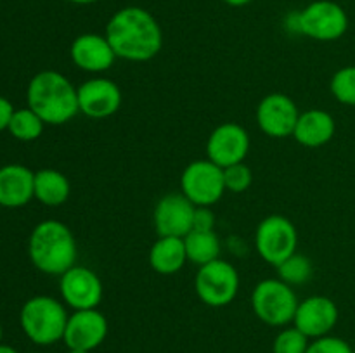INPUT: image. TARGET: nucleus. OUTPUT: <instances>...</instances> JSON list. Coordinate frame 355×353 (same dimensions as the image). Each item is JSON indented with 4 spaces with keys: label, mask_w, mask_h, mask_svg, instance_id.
<instances>
[{
    "label": "nucleus",
    "mask_w": 355,
    "mask_h": 353,
    "mask_svg": "<svg viewBox=\"0 0 355 353\" xmlns=\"http://www.w3.org/2000/svg\"><path fill=\"white\" fill-rule=\"evenodd\" d=\"M104 37L118 59L146 62L163 48V31L156 17L144 7L127 6L110 17Z\"/></svg>",
    "instance_id": "1"
},
{
    "label": "nucleus",
    "mask_w": 355,
    "mask_h": 353,
    "mask_svg": "<svg viewBox=\"0 0 355 353\" xmlns=\"http://www.w3.org/2000/svg\"><path fill=\"white\" fill-rule=\"evenodd\" d=\"M26 102L45 125H64L80 113L78 92L62 73L54 69H44L30 80Z\"/></svg>",
    "instance_id": "2"
},
{
    "label": "nucleus",
    "mask_w": 355,
    "mask_h": 353,
    "mask_svg": "<svg viewBox=\"0 0 355 353\" xmlns=\"http://www.w3.org/2000/svg\"><path fill=\"white\" fill-rule=\"evenodd\" d=\"M28 256L37 270L61 277L76 265V239L71 228L59 220H44L35 225L28 239Z\"/></svg>",
    "instance_id": "3"
},
{
    "label": "nucleus",
    "mask_w": 355,
    "mask_h": 353,
    "mask_svg": "<svg viewBox=\"0 0 355 353\" xmlns=\"http://www.w3.org/2000/svg\"><path fill=\"white\" fill-rule=\"evenodd\" d=\"M68 318L66 305L47 294L26 300L19 311L21 329L26 338L38 346H51L62 341Z\"/></svg>",
    "instance_id": "4"
},
{
    "label": "nucleus",
    "mask_w": 355,
    "mask_h": 353,
    "mask_svg": "<svg viewBox=\"0 0 355 353\" xmlns=\"http://www.w3.org/2000/svg\"><path fill=\"white\" fill-rule=\"evenodd\" d=\"M298 300L293 286L277 279H263L253 287L252 308L259 320L270 327H286L293 322Z\"/></svg>",
    "instance_id": "5"
},
{
    "label": "nucleus",
    "mask_w": 355,
    "mask_h": 353,
    "mask_svg": "<svg viewBox=\"0 0 355 353\" xmlns=\"http://www.w3.org/2000/svg\"><path fill=\"white\" fill-rule=\"evenodd\" d=\"M349 30V14L333 0H314L298 10V33L318 42H335Z\"/></svg>",
    "instance_id": "6"
},
{
    "label": "nucleus",
    "mask_w": 355,
    "mask_h": 353,
    "mask_svg": "<svg viewBox=\"0 0 355 353\" xmlns=\"http://www.w3.org/2000/svg\"><path fill=\"white\" fill-rule=\"evenodd\" d=\"M194 289L207 307H227L238 296L239 273L232 263L218 258L200 266L194 279Z\"/></svg>",
    "instance_id": "7"
},
{
    "label": "nucleus",
    "mask_w": 355,
    "mask_h": 353,
    "mask_svg": "<svg viewBox=\"0 0 355 353\" xmlns=\"http://www.w3.org/2000/svg\"><path fill=\"white\" fill-rule=\"evenodd\" d=\"M298 232L290 218L269 215L259 224L255 232V248L260 258L277 266L297 253Z\"/></svg>",
    "instance_id": "8"
},
{
    "label": "nucleus",
    "mask_w": 355,
    "mask_h": 353,
    "mask_svg": "<svg viewBox=\"0 0 355 353\" xmlns=\"http://www.w3.org/2000/svg\"><path fill=\"white\" fill-rule=\"evenodd\" d=\"M180 190L194 206H211L224 196V170L210 159H196L184 168Z\"/></svg>",
    "instance_id": "9"
},
{
    "label": "nucleus",
    "mask_w": 355,
    "mask_h": 353,
    "mask_svg": "<svg viewBox=\"0 0 355 353\" xmlns=\"http://www.w3.org/2000/svg\"><path fill=\"white\" fill-rule=\"evenodd\" d=\"M59 293L73 311L92 310L103 301V282L89 266L75 265L59 277Z\"/></svg>",
    "instance_id": "10"
},
{
    "label": "nucleus",
    "mask_w": 355,
    "mask_h": 353,
    "mask_svg": "<svg viewBox=\"0 0 355 353\" xmlns=\"http://www.w3.org/2000/svg\"><path fill=\"white\" fill-rule=\"evenodd\" d=\"M298 116L300 111L295 100L281 92L267 93L257 106L255 113L260 130L272 138H286L290 135L293 137Z\"/></svg>",
    "instance_id": "11"
},
{
    "label": "nucleus",
    "mask_w": 355,
    "mask_h": 353,
    "mask_svg": "<svg viewBox=\"0 0 355 353\" xmlns=\"http://www.w3.org/2000/svg\"><path fill=\"white\" fill-rule=\"evenodd\" d=\"M250 152V135L241 125L222 123L215 128L207 141V158L220 168L238 165Z\"/></svg>",
    "instance_id": "12"
},
{
    "label": "nucleus",
    "mask_w": 355,
    "mask_h": 353,
    "mask_svg": "<svg viewBox=\"0 0 355 353\" xmlns=\"http://www.w3.org/2000/svg\"><path fill=\"white\" fill-rule=\"evenodd\" d=\"M78 92V109L92 120H104L118 113L123 102L120 87L110 78L97 76L83 82L76 89Z\"/></svg>",
    "instance_id": "13"
},
{
    "label": "nucleus",
    "mask_w": 355,
    "mask_h": 353,
    "mask_svg": "<svg viewBox=\"0 0 355 353\" xmlns=\"http://www.w3.org/2000/svg\"><path fill=\"white\" fill-rule=\"evenodd\" d=\"M194 206L182 192H172L163 196L156 203L155 228L159 237H186L193 230Z\"/></svg>",
    "instance_id": "14"
},
{
    "label": "nucleus",
    "mask_w": 355,
    "mask_h": 353,
    "mask_svg": "<svg viewBox=\"0 0 355 353\" xmlns=\"http://www.w3.org/2000/svg\"><path fill=\"white\" fill-rule=\"evenodd\" d=\"M338 315V307L331 298L315 294L298 303L293 325L309 339H318L328 336L335 329Z\"/></svg>",
    "instance_id": "15"
},
{
    "label": "nucleus",
    "mask_w": 355,
    "mask_h": 353,
    "mask_svg": "<svg viewBox=\"0 0 355 353\" xmlns=\"http://www.w3.org/2000/svg\"><path fill=\"white\" fill-rule=\"evenodd\" d=\"M110 325L104 314L97 308L92 310H76L69 314L68 324L64 331V345L68 350H92L99 348L106 339Z\"/></svg>",
    "instance_id": "16"
},
{
    "label": "nucleus",
    "mask_w": 355,
    "mask_h": 353,
    "mask_svg": "<svg viewBox=\"0 0 355 353\" xmlns=\"http://www.w3.org/2000/svg\"><path fill=\"white\" fill-rule=\"evenodd\" d=\"M69 57L73 64L87 73H104L114 64L116 54L104 35L82 33L71 42Z\"/></svg>",
    "instance_id": "17"
},
{
    "label": "nucleus",
    "mask_w": 355,
    "mask_h": 353,
    "mask_svg": "<svg viewBox=\"0 0 355 353\" xmlns=\"http://www.w3.org/2000/svg\"><path fill=\"white\" fill-rule=\"evenodd\" d=\"M35 197V173L24 165L10 163L0 168V206L23 208Z\"/></svg>",
    "instance_id": "18"
},
{
    "label": "nucleus",
    "mask_w": 355,
    "mask_h": 353,
    "mask_svg": "<svg viewBox=\"0 0 355 353\" xmlns=\"http://www.w3.org/2000/svg\"><path fill=\"white\" fill-rule=\"evenodd\" d=\"M336 132L335 118L324 109H307L300 113L293 137L304 147H321L333 138Z\"/></svg>",
    "instance_id": "19"
},
{
    "label": "nucleus",
    "mask_w": 355,
    "mask_h": 353,
    "mask_svg": "<svg viewBox=\"0 0 355 353\" xmlns=\"http://www.w3.org/2000/svg\"><path fill=\"white\" fill-rule=\"evenodd\" d=\"M187 262L184 237H158L149 249V265L159 275H173Z\"/></svg>",
    "instance_id": "20"
},
{
    "label": "nucleus",
    "mask_w": 355,
    "mask_h": 353,
    "mask_svg": "<svg viewBox=\"0 0 355 353\" xmlns=\"http://www.w3.org/2000/svg\"><path fill=\"white\" fill-rule=\"evenodd\" d=\"M71 194L68 176L54 168H44L35 172V199L45 206H61Z\"/></svg>",
    "instance_id": "21"
},
{
    "label": "nucleus",
    "mask_w": 355,
    "mask_h": 353,
    "mask_svg": "<svg viewBox=\"0 0 355 353\" xmlns=\"http://www.w3.org/2000/svg\"><path fill=\"white\" fill-rule=\"evenodd\" d=\"M187 262L203 266L220 258V239L215 230H191L184 237Z\"/></svg>",
    "instance_id": "22"
},
{
    "label": "nucleus",
    "mask_w": 355,
    "mask_h": 353,
    "mask_svg": "<svg viewBox=\"0 0 355 353\" xmlns=\"http://www.w3.org/2000/svg\"><path fill=\"white\" fill-rule=\"evenodd\" d=\"M44 120L30 107L14 109L7 132L21 142H33L44 134Z\"/></svg>",
    "instance_id": "23"
},
{
    "label": "nucleus",
    "mask_w": 355,
    "mask_h": 353,
    "mask_svg": "<svg viewBox=\"0 0 355 353\" xmlns=\"http://www.w3.org/2000/svg\"><path fill=\"white\" fill-rule=\"evenodd\" d=\"M277 273H279V279L283 282L290 284V286H298V284H305L312 277L314 272V266L309 256L300 255V253H295L290 258L284 260L281 265L276 266Z\"/></svg>",
    "instance_id": "24"
},
{
    "label": "nucleus",
    "mask_w": 355,
    "mask_h": 353,
    "mask_svg": "<svg viewBox=\"0 0 355 353\" xmlns=\"http://www.w3.org/2000/svg\"><path fill=\"white\" fill-rule=\"evenodd\" d=\"M329 90L340 104L355 106V66H343L333 75Z\"/></svg>",
    "instance_id": "25"
},
{
    "label": "nucleus",
    "mask_w": 355,
    "mask_h": 353,
    "mask_svg": "<svg viewBox=\"0 0 355 353\" xmlns=\"http://www.w3.org/2000/svg\"><path fill=\"white\" fill-rule=\"evenodd\" d=\"M311 339L297 327H284L277 332L272 343V353H305Z\"/></svg>",
    "instance_id": "26"
},
{
    "label": "nucleus",
    "mask_w": 355,
    "mask_h": 353,
    "mask_svg": "<svg viewBox=\"0 0 355 353\" xmlns=\"http://www.w3.org/2000/svg\"><path fill=\"white\" fill-rule=\"evenodd\" d=\"M222 170H224L225 190H231V192L234 194H241L250 189L253 180V173L245 161Z\"/></svg>",
    "instance_id": "27"
},
{
    "label": "nucleus",
    "mask_w": 355,
    "mask_h": 353,
    "mask_svg": "<svg viewBox=\"0 0 355 353\" xmlns=\"http://www.w3.org/2000/svg\"><path fill=\"white\" fill-rule=\"evenodd\" d=\"M305 353H354L352 346L338 336H322L312 339Z\"/></svg>",
    "instance_id": "28"
},
{
    "label": "nucleus",
    "mask_w": 355,
    "mask_h": 353,
    "mask_svg": "<svg viewBox=\"0 0 355 353\" xmlns=\"http://www.w3.org/2000/svg\"><path fill=\"white\" fill-rule=\"evenodd\" d=\"M193 230H215V215L210 206H196L193 218Z\"/></svg>",
    "instance_id": "29"
},
{
    "label": "nucleus",
    "mask_w": 355,
    "mask_h": 353,
    "mask_svg": "<svg viewBox=\"0 0 355 353\" xmlns=\"http://www.w3.org/2000/svg\"><path fill=\"white\" fill-rule=\"evenodd\" d=\"M14 114V106L9 99L0 96V132L7 130L10 123V118Z\"/></svg>",
    "instance_id": "30"
},
{
    "label": "nucleus",
    "mask_w": 355,
    "mask_h": 353,
    "mask_svg": "<svg viewBox=\"0 0 355 353\" xmlns=\"http://www.w3.org/2000/svg\"><path fill=\"white\" fill-rule=\"evenodd\" d=\"M224 3H227V6L231 7H245L248 6V3H252L253 0H222Z\"/></svg>",
    "instance_id": "31"
},
{
    "label": "nucleus",
    "mask_w": 355,
    "mask_h": 353,
    "mask_svg": "<svg viewBox=\"0 0 355 353\" xmlns=\"http://www.w3.org/2000/svg\"><path fill=\"white\" fill-rule=\"evenodd\" d=\"M69 3H75V6H90V3H96L99 0H66Z\"/></svg>",
    "instance_id": "32"
},
{
    "label": "nucleus",
    "mask_w": 355,
    "mask_h": 353,
    "mask_svg": "<svg viewBox=\"0 0 355 353\" xmlns=\"http://www.w3.org/2000/svg\"><path fill=\"white\" fill-rule=\"evenodd\" d=\"M0 353H19V352H17L16 348H12V346L0 343Z\"/></svg>",
    "instance_id": "33"
},
{
    "label": "nucleus",
    "mask_w": 355,
    "mask_h": 353,
    "mask_svg": "<svg viewBox=\"0 0 355 353\" xmlns=\"http://www.w3.org/2000/svg\"><path fill=\"white\" fill-rule=\"evenodd\" d=\"M68 353H90L87 350H68Z\"/></svg>",
    "instance_id": "34"
},
{
    "label": "nucleus",
    "mask_w": 355,
    "mask_h": 353,
    "mask_svg": "<svg viewBox=\"0 0 355 353\" xmlns=\"http://www.w3.org/2000/svg\"><path fill=\"white\" fill-rule=\"evenodd\" d=\"M0 343H2V324H0Z\"/></svg>",
    "instance_id": "35"
},
{
    "label": "nucleus",
    "mask_w": 355,
    "mask_h": 353,
    "mask_svg": "<svg viewBox=\"0 0 355 353\" xmlns=\"http://www.w3.org/2000/svg\"><path fill=\"white\" fill-rule=\"evenodd\" d=\"M354 353H355V350H354Z\"/></svg>",
    "instance_id": "36"
}]
</instances>
